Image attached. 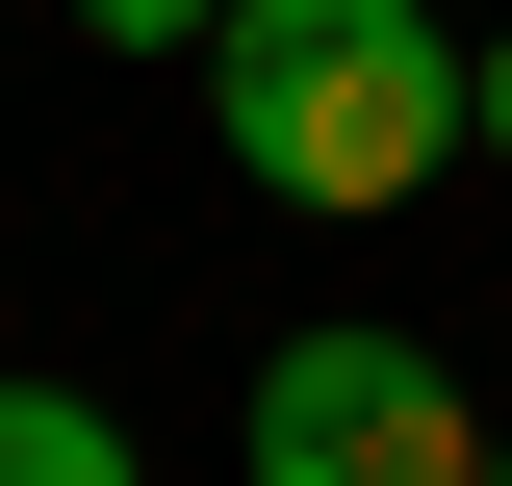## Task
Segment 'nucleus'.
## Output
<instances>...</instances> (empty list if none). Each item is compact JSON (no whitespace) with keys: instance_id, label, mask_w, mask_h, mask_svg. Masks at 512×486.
<instances>
[{"instance_id":"f257e3e1","label":"nucleus","mask_w":512,"mask_h":486,"mask_svg":"<svg viewBox=\"0 0 512 486\" xmlns=\"http://www.w3.org/2000/svg\"><path fill=\"white\" fill-rule=\"evenodd\" d=\"M205 154L256 205H308V231H384L410 180L487 154V52H461L436 0H231V52H205Z\"/></svg>"},{"instance_id":"f03ea898","label":"nucleus","mask_w":512,"mask_h":486,"mask_svg":"<svg viewBox=\"0 0 512 486\" xmlns=\"http://www.w3.org/2000/svg\"><path fill=\"white\" fill-rule=\"evenodd\" d=\"M512 410H461L436 333H282L256 359V486H487Z\"/></svg>"},{"instance_id":"7ed1b4c3","label":"nucleus","mask_w":512,"mask_h":486,"mask_svg":"<svg viewBox=\"0 0 512 486\" xmlns=\"http://www.w3.org/2000/svg\"><path fill=\"white\" fill-rule=\"evenodd\" d=\"M0 486H128V410H77V384L0 359Z\"/></svg>"},{"instance_id":"20e7f679","label":"nucleus","mask_w":512,"mask_h":486,"mask_svg":"<svg viewBox=\"0 0 512 486\" xmlns=\"http://www.w3.org/2000/svg\"><path fill=\"white\" fill-rule=\"evenodd\" d=\"M52 26H77V52H128V77H205V52H231V0H52Z\"/></svg>"},{"instance_id":"39448f33","label":"nucleus","mask_w":512,"mask_h":486,"mask_svg":"<svg viewBox=\"0 0 512 486\" xmlns=\"http://www.w3.org/2000/svg\"><path fill=\"white\" fill-rule=\"evenodd\" d=\"M487 154H512V52H487Z\"/></svg>"},{"instance_id":"423d86ee","label":"nucleus","mask_w":512,"mask_h":486,"mask_svg":"<svg viewBox=\"0 0 512 486\" xmlns=\"http://www.w3.org/2000/svg\"><path fill=\"white\" fill-rule=\"evenodd\" d=\"M487 486H512V435H487Z\"/></svg>"}]
</instances>
